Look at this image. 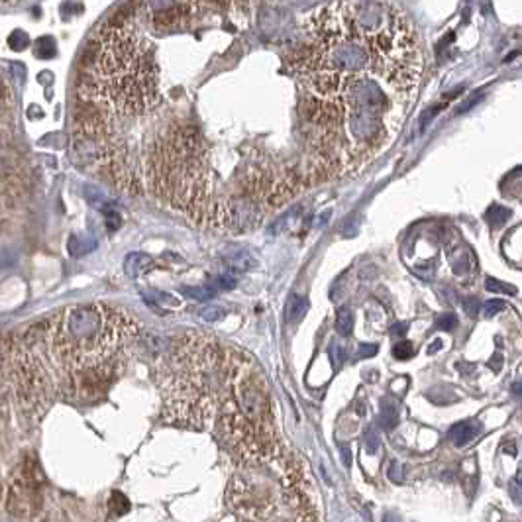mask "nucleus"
Returning <instances> with one entry per match:
<instances>
[{
    "instance_id": "nucleus-38",
    "label": "nucleus",
    "mask_w": 522,
    "mask_h": 522,
    "mask_svg": "<svg viewBox=\"0 0 522 522\" xmlns=\"http://www.w3.org/2000/svg\"><path fill=\"white\" fill-rule=\"evenodd\" d=\"M512 391H514V395L522 397V381H517V383L512 385Z\"/></svg>"
},
{
    "instance_id": "nucleus-28",
    "label": "nucleus",
    "mask_w": 522,
    "mask_h": 522,
    "mask_svg": "<svg viewBox=\"0 0 522 522\" xmlns=\"http://www.w3.org/2000/svg\"><path fill=\"white\" fill-rule=\"evenodd\" d=\"M8 41H10V45H12V47H16V49H24L27 43H30V40H27L26 34H24V32H20V30H16L12 36H10V40Z\"/></svg>"
},
{
    "instance_id": "nucleus-5",
    "label": "nucleus",
    "mask_w": 522,
    "mask_h": 522,
    "mask_svg": "<svg viewBox=\"0 0 522 522\" xmlns=\"http://www.w3.org/2000/svg\"><path fill=\"white\" fill-rule=\"evenodd\" d=\"M226 503L247 522H318L302 469L285 453L238 467Z\"/></svg>"
},
{
    "instance_id": "nucleus-23",
    "label": "nucleus",
    "mask_w": 522,
    "mask_h": 522,
    "mask_svg": "<svg viewBox=\"0 0 522 522\" xmlns=\"http://www.w3.org/2000/svg\"><path fill=\"white\" fill-rule=\"evenodd\" d=\"M330 357H332V365L334 370H340L342 363L345 361V350L340 342H332L330 343Z\"/></svg>"
},
{
    "instance_id": "nucleus-17",
    "label": "nucleus",
    "mask_w": 522,
    "mask_h": 522,
    "mask_svg": "<svg viewBox=\"0 0 522 522\" xmlns=\"http://www.w3.org/2000/svg\"><path fill=\"white\" fill-rule=\"evenodd\" d=\"M128 258L132 261H136V265L126 263V271H128V275H132V277H141L144 273H148L151 269V265H153V260H151L150 256H146V253H132Z\"/></svg>"
},
{
    "instance_id": "nucleus-2",
    "label": "nucleus",
    "mask_w": 522,
    "mask_h": 522,
    "mask_svg": "<svg viewBox=\"0 0 522 522\" xmlns=\"http://www.w3.org/2000/svg\"><path fill=\"white\" fill-rule=\"evenodd\" d=\"M247 356L206 334L181 338L161 371L167 422L203 430L214 422Z\"/></svg>"
},
{
    "instance_id": "nucleus-16",
    "label": "nucleus",
    "mask_w": 522,
    "mask_h": 522,
    "mask_svg": "<svg viewBox=\"0 0 522 522\" xmlns=\"http://www.w3.org/2000/svg\"><path fill=\"white\" fill-rule=\"evenodd\" d=\"M398 422V407L393 398L381 400V412H379V424L383 430H393Z\"/></svg>"
},
{
    "instance_id": "nucleus-6",
    "label": "nucleus",
    "mask_w": 522,
    "mask_h": 522,
    "mask_svg": "<svg viewBox=\"0 0 522 522\" xmlns=\"http://www.w3.org/2000/svg\"><path fill=\"white\" fill-rule=\"evenodd\" d=\"M214 430L238 467L269 462L283 453L269 389L249 357L218 409Z\"/></svg>"
},
{
    "instance_id": "nucleus-21",
    "label": "nucleus",
    "mask_w": 522,
    "mask_h": 522,
    "mask_svg": "<svg viewBox=\"0 0 522 522\" xmlns=\"http://www.w3.org/2000/svg\"><path fill=\"white\" fill-rule=\"evenodd\" d=\"M379 444H381V438H379L377 428H375V426H370V428L363 432V448H365V452L370 453V455L377 453Z\"/></svg>"
},
{
    "instance_id": "nucleus-24",
    "label": "nucleus",
    "mask_w": 522,
    "mask_h": 522,
    "mask_svg": "<svg viewBox=\"0 0 522 522\" xmlns=\"http://www.w3.org/2000/svg\"><path fill=\"white\" fill-rule=\"evenodd\" d=\"M393 356L397 357L398 361H407V359H411V357L414 356V345H412V342L395 343V348H393Z\"/></svg>"
},
{
    "instance_id": "nucleus-25",
    "label": "nucleus",
    "mask_w": 522,
    "mask_h": 522,
    "mask_svg": "<svg viewBox=\"0 0 522 522\" xmlns=\"http://www.w3.org/2000/svg\"><path fill=\"white\" fill-rule=\"evenodd\" d=\"M455 326H457V316L453 315V313H444V315L436 320V328L446 330V332H450V330H453Z\"/></svg>"
},
{
    "instance_id": "nucleus-26",
    "label": "nucleus",
    "mask_w": 522,
    "mask_h": 522,
    "mask_svg": "<svg viewBox=\"0 0 522 522\" xmlns=\"http://www.w3.org/2000/svg\"><path fill=\"white\" fill-rule=\"evenodd\" d=\"M505 308H507V304L503 301H489L481 306V313L485 316H495L499 315V313H503Z\"/></svg>"
},
{
    "instance_id": "nucleus-19",
    "label": "nucleus",
    "mask_w": 522,
    "mask_h": 522,
    "mask_svg": "<svg viewBox=\"0 0 522 522\" xmlns=\"http://www.w3.org/2000/svg\"><path fill=\"white\" fill-rule=\"evenodd\" d=\"M510 216H512V212H510V208H507V206L493 205L487 210V222L491 224V228L505 226L508 220H510Z\"/></svg>"
},
{
    "instance_id": "nucleus-31",
    "label": "nucleus",
    "mask_w": 522,
    "mask_h": 522,
    "mask_svg": "<svg viewBox=\"0 0 522 522\" xmlns=\"http://www.w3.org/2000/svg\"><path fill=\"white\" fill-rule=\"evenodd\" d=\"M481 98H483V93H479V95H477V96H475V95L469 96L466 102H462V104H459V109H457V114H462V112H467V110L471 109V106H475V104L479 102Z\"/></svg>"
},
{
    "instance_id": "nucleus-36",
    "label": "nucleus",
    "mask_w": 522,
    "mask_h": 522,
    "mask_svg": "<svg viewBox=\"0 0 522 522\" xmlns=\"http://www.w3.org/2000/svg\"><path fill=\"white\" fill-rule=\"evenodd\" d=\"M464 306H466V313L467 315H475V310H477V302H475V299H471V301H466L464 302Z\"/></svg>"
},
{
    "instance_id": "nucleus-34",
    "label": "nucleus",
    "mask_w": 522,
    "mask_h": 522,
    "mask_svg": "<svg viewBox=\"0 0 522 522\" xmlns=\"http://www.w3.org/2000/svg\"><path fill=\"white\" fill-rule=\"evenodd\" d=\"M340 452H342L343 466L345 467L352 466V452H350V448H348V446H342V448H340Z\"/></svg>"
},
{
    "instance_id": "nucleus-1",
    "label": "nucleus",
    "mask_w": 522,
    "mask_h": 522,
    "mask_svg": "<svg viewBox=\"0 0 522 522\" xmlns=\"http://www.w3.org/2000/svg\"><path fill=\"white\" fill-rule=\"evenodd\" d=\"M141 4H126L96 27L82 54L79 91L112 116H141L159 106L157 63L137 27Z\"/></svg>"
},
{
    "instance_id": "nucleus-14",
    "label": "nucleus",
    "mask_w": 522,
    "mask_h": 522,
    "mask_svg": "<svg viewBox=\"0 0 522 522\" xmlns=\"http://www.w3.org/2000/svg\"><path fill=\"white\" fill-rule=\"evenodd\" d=\"M481 432V424L477 420H466V422H457L450 428L448 438L455 448H464L471 440L475 438Z\"/></svg>"
},
{
    "instance_id": "nucleus-33",
    "label": "nucleus",
    "mask_w": 522,
    "mask_h": 522,
    "mask_svg": "<svg viewBox=\"0 0 522 522\" xmlns=\"http://www.w3.org/2000/svg\"><path fill=\"white\" fill-rule=\"evenodd\" d=\"M407 332H409V324H407V322H397V324H393V326H391V334H393V336H397V338L405 336Z\"/></svg>"
},
{
    "instance_id": "nucleus-37",
    "label": "nucleus",
    "mask_w": 522,
    "mask_h": 522,
    "mask_svg": "<svg viewBox=\"0 0 522 522\" xmlns=\"http://www.w3.org/2000/svg\"><path fill=\"white\" fill-rule=\"evenodd\" d=\"M442 348H444V342H442V340H434L432 345H428V350H426V352H428V354H436L438 350H442Z\"/></svg>"
},
{
    "instance_id": "nucleus-27",
    "label": "nucleus",
    "mask_w": 522,
    "mask_h": 522,
    "mask_svg": "<svg viewBox=\"0 0 522 522\" xmlns=\"http://www.w3.org/2000/svg\"><path fill=\"white\" fill-rule=\"evenodd\" d=\"M8 106H10V91H8L6 82L2 81V77H0V118L6 114Z\"/></svg>"
},
{
    "instance_id": "nucleus-29",
    "label": "nucleus",
    "mask_w": 522,
    "mask_h": 522,
    "mask_svg": "<svg viewBox=\"0 0 522 522\" xmlns=\"http://www.w3.org/2000/svg\"><path fill=\"white\" fill-rule=\"evenodd\" d=\"M508 493L512 497V501L517 503V505H522V483L517 479H510L508 483Z\"/></svg>"
},
{
    "instance_id": "nucleus-18",
    "label": "nucleus",
    "mask_w": 522,
    "mask_h": 522,
    "mask_svg": "<svg viewBox=\"0 0 522 522\" xmlns=\"http://www.w3.org/2000/svg\"><path fill=\"white\" fill-rule=\"evenodd\" d=\"M308 308V301L301 297V295H293L287 302V310H285V316H287L288 322H297L301 320L304 313Z\"/></svg>"
},
{
    "instance_id": "nucleus-9",
    "label": "nucleus",
    "mask_w": 522,
    "mask_h": 522,
    "mask_svg": "<svg viewBox=\"0 0 522 522\" xmlns=\"http://www.w3.org/2000/svg\"><path fill=\"white\" fill-rule=\"evenodd\" d=\"M122 370L120 357H114L95 367L71 373L61 379L63 395L73 402H96L109 393V389L118 379Z\"/></svg>"
},
{
    "instance_id": "nucleus-35",
    "label": "nucleus",
    "mask_w": 522,
    "mask_h": 522,
    "mask_svg": "<svg viewBox=\"0 0 522 522\" xmlns=\"http://www.w3.org/2000/svg\"><path fill=\"white\" fill-rule=\"evenodd\" d=\"M501 365H503V356L501 354H495L493 359L489 361V367H493V371L501 370Z\"/></svg>"
},
{
    "instance_id": "nucleus-4",
    "label": "nucleus",
    "mask_w": 522,
    "mask_h": 522,
    "mask_svg": "<svg viewBox=\"0 0 522 522\" xmlns=\"http://www.w3.org/2000/svg\"><path fill=\"white\" fill-rule=\"evenodd\" d=\"M148 187L192 220L208 222L210 203L208 159L203 136L192 126H173L153 141L146 159Z\"/></svg>"
},
{
    "instance_id": "nucleus-13",
    "label": "nucleus",
    "mask_w": 522,
    "mask_h": 522,
    "mask_svg": "<svg viewBox=\"0 0 522 522\" xmlns=\"http://www.w3.org/2000/svg\"><path fill=\"white\" fill-rule=\"evenodd\" d=\"M14 350H16V336L0 334V385L10 383L14 365Z\"/></svg>"
},
{
    "instance_id": "nucleus-3",
    "label": "nucleus",
    "mask_w": 522,
    "mask_h": 522,
    "mask_svg": "<svg viewBox=\"0 0 522 522\" xmlns=\"http://www.w3.org/2000/svg\"><path fill=\"white\" fill-rule=\"evenodd\" d=\"M136 330V320L116 306L104 302L71 304L43 324V345L63 379L120 357V348Z\"/></svg>"
},
{
    "instance_id": "nucleus-32",
    "label": "nucleus",
    "mask_w": 522,
    "mask_h": 522,
    "mask_svg": "<svg viewBox=\"0 0 522 522\" xmlns=\"http://www.w3.org/2000/svg\"><path fill=\"white\" fill-rule=\"evenodd\" d=\"M377 354V343H361L359 348V356L361 357H371Z\"/></svg>"
},
{
    "instance_id": "nucleus-15",
    "label": "nucleus",
    "mask_w": 522,
    "mask_h": 522,
    "mask_svg": "<svg viewBox=\"0 0 522 522\" xmlns=\"http://www.w3.org/2000/svg\"><path fill=\"white\" fill-rule=\"evenodd\" d=\"M224 263L228 269L232 271H238V273H244V271H249L258 265V260L249 253V251H244V249H234L232 253H228L224 258Z\"/></svg>"
},
{
    "instance_id": "nucleus-39",
    "label": "nucleus",
    "mask_w": 522,
    "mask_h": 522,
    "mask_svg": "<svg viewBox=\"0 0 522 522\" xmlns=\"http://www.w3.org/2000/svg\"><path fill=\"white\" fill-rule=\"evenodd\" d=\"M383 522H398V517H395L393 512H387V514H385Z\"/></svg>"
},
{
    "instance_id": "nucleus-8",
    "label": "nucleus",
    "mask_w": 522,
    "mask_h": 522,
    "mask_svg": "<svg viewBox=\"0 0 522 522\" xmlns=\"http://www.w3.org/2000/svg\"><path fill=\"white\" fill-rule=\"evenodd\" d=\"M10 383L20 411L32 420H40L54 402L55 385L27 338H16Z\"/></svg>"
},
{
    "instance_id": "nucleus-30",
    "label": "nucleus",
    "mask_w": 522,
    "mask_h": 522,
    "mask_svg": "<svg viewBox=\"0 0 522 522\" xmlns=\"http://www.w3.org/2000/svg\"><path fill=\"white\" fill-rule=\"evenodd\" d=\"M389 479L393 481V483H402V467L397 462H393L389 466Z\"/></svg>"
},
{
    "instance_id": "nucleus-20",
    "label": "nucleus",
    "mask_w": 522,
    "mask_h": 522,
    "mask_svg": "<svg viewBox=\"0 0 522 522\" xmlns=\"http://www.w3.org/2000/svg\"><path fill=\"white\" fill-rule=\"evenodd\" d=\"M354 326V313L350 308H340L336 315V332L340 336H348Z\"/></svg>"
},
{
    "instance_id": "nucleus-22",
    "label": "nucleus",
    "mask_w": 522,
    "mask_h": 522,
    "mask_svg": "<svg viewBox=\"0 0 522 522\" xmlns=\"http://www.w3.org/2000/svg\"><path fill=\"white\" fill-rule=\"evenodd\" d=\"M485 288L491 291V293H501V295H517V287L507 285V283H503L499 279H491V277L485 281Z\"/></svg>"
},
{
    "instance_id": "nucleus-7",
    "label": "nucleus",
    "mask_w": 522,
    "mask_h": 522,
    "mask_svg": "<svg viewBox=\"0 0 522 522\" xmlns=\"http://www.w3.org/2000/svg\"><path fill=\"white\" fill-rule=\"evenodd\" d=\"M340 100L345 106L350 136L361 150L379 146L387 96L373 77H357L343 87Z\"/></svg>"
},
{
    "instance_id": "nucleus-11",
    "label": "nucleus",
    "mask_w": 522,
    "mask_h": 522,
    "mask_svg": "<svg viewBox=\"0 0 522 522\" xmlns=\"http://www.w3.org/2000/svg\"><path fill=\"white\" fill-rule=\"evenodd\" d=\"M40 471L30 459L24 462L8 489V510L16 517H32L40 508Z\"/></svg>"
},
{
    "instance_id": "nucleus-10",
    "label": "nucleus",
    "mask_w": 522,
    "mask_h": 522,
    "mask_svg": "<svg viewBox=\"0 0 522 522\" xmlns=\"http://www.w3.org/2000/svg\"><path fill=\"white\" fill-rule=\"evenodd\" d=\"M27 187V165L8 137L0 136V208L20 201Z\"/></svg>"
},
{
    "instance_id": "nucleus-12",
    "label": "nucleus",
    "mask_w": 522,
    "mask_h": 522,
    "mask_svg": "<svg viewBox=\"0 0 522 522\" xmlns=\"http://www.w3.org/2000/svg\"><path fill=\"white\" fill-rule=\"evenodd\" d=\"M201 4L194 2H151L144 4V10H148L151 26L159 32H171L189 24L194 10Z\"/></svg>"
}]
</instances>
